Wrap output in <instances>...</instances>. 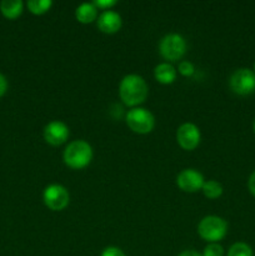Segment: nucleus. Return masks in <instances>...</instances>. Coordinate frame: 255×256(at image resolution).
I'll return each mask as SVG.
<instances>
[{
  "instance_id": "4",
  "label": "nucleus",
  "mask_w": 255,
  "mask_h": 256,
  "mask_svg": "<svg viewBox=\"0 0 255 256\" xmlns=\"http://www.w3.org/2000/svg\"><path fill=\"white\" fill-rule=\"evenodd\" d=\"M159 52L164 59L170 62H176L186 52V42L184 38L176 32L168 34L160 40Z\"/></svg>"
},
{
  "instance_id": "18",
  "label": "nucleus",
  "mask_w": 255,
  "mask_h": 256,
  "mask_svg": "<svg viewBox=\"0 0 255 256\" xmlns=\"http://www.w3.org/2000/svg\"><path fill=\"white\" fill-rule=\"evenodd\" d=\"M224 255V249L222 245L218 242H210L208 246H205L202 256H222Z\"/></svg>"
},
{
  "instance_id": "14",
  "label": "nucleus",
  "mask_w": 255,
  "mask_h": 256,
  "mask_svg": "<svg viewBox=\"0 0 255 256\" xmlns=\"http://www.w3.org/2000/svg\"><path fill=\"white\" fill-rule=\"evenodd\" d=\"M22 0H2L0 2V12L8 19H16L22 12Z\"/></svg>"
},
{
  "instance_id": "13",
  "label": "nucleus",
  "mask_w": 255,
  "mask_h": 256,
  "mask_svg": "<svg viewBox=\"0 0 255 256\" xmlns=\"http://www.w3.org/2000/svg\"><path fill=\"white\" fill-rule=\"evenodd\" d=\"M75 16H76L78 22H82V24H89L96 19L98 8L92 2H82L76 8Z\"/></svg>"
},
{
  "instance_id": "10",
  "label": "nucleus",
  "mask_w": 255,
  "mask_h": 256,
  "mask_svg": "<svg viewBox=\"0 0 255 256\" xmlns=\"http://www.w3.org/2000/svg\"><path fill=\"white\" fill-rule=\"evenodd\" d=\"M68 138H69V128L62 122L54 120L44 128V139L48 144L58 146L64 144Z\"/></svg>"
},
{
  "instance_id": "25",
  "label": "nucleus",
  "mask_w": 255,
  "mask_h": 256,
  "mask_svg": "<svg viewBox=\"0 0 255 256\" xmlns=\"http://www.w3.org/2000/svg\"><path fill=\"white\" fill-rule=\"evenodd\" d=\"M252 129H254V132H255V120H254V124H252Z\"/></svg>"
},
{
  "instance_id": "11",
  "label": "nucleus",
  "mask_w": 255,
  "mask_h": 256,
  "mask_svg": "<svg viewBox=\"0 0 255 256\" xmlns=\"http://www.w3.org/2000/svg\"><path fill=\"white\" fill-rule=\"evenodd\" d=\"M98 28L102 32L114 34L122 28V16L112 10H104L98 18Z\"/></svg>"
},
{
  "instance_id": "23",
  "label": "nucleus",
  "mask_w": 255,
  "mask_h": 256,
  "mask_svg": "<svg viewBox=\"0 0 255 256\" xmlns=\"http://www.w3.org/2000/svg\"><path fill=\"white\" fill-rule=\"evenodd\" d=\"M8 90V80L2 74H0V98Z\"/></svg>"
},
{
  "instance_id": "12",
  "label": "nucleus",
  "mask_w": 255,
  "mask_h": 256,
  "mask_svg": "<svg viewBox=\"0 0 255 256\" xmlns=\"http://www.w3.org/2000/svg\"><path fill=\"white\" fill-rule=\"evenodd\" d=\"M154 76L162 84H172L176 78V70L169 62H162L155 66Z\"/></svg>"
},
{
  "instance_id": "17",
  "label": "nucleus",
  "mask_w": 255,
  "mask_h": 256,
  "mask_svg": "<svg viewBox=\"0 0 255 256\" xmlns=\"http://www.w3.org/2000/svg\"><path fill=\"white\" fill-rule=\"evenodd\" d=\"M228 256H254V252H252L250 245H248L246 242H239L230 246Z\"/></svg>"
},
{
  "instance_id": "5",
  "label": "nucleus",
  "mask_w": 255,
  "mask_h": 256,
  "mask_svg": "<svg viewBox=\"0 0 255 256\" xmlns=\"http://www.w3.org/2000/svg\"><path fill=\"white\" fill-rule=\"evenodd\" d=\"M126 124L138 134H148L155 125L154 115L144 108H132L126 114Z\"/></svg>"
},
{
  "instance_id": "22",
  "label": "nucleus",
  "mask_w": 255,
  "mask_h": 256,
  "mask_svg": "<svg viewBox=\"0 0 255 256\" xmlns=\"http://www.w3.org/2000/svg\"><path fill=\"white\" fill-rule=\"evenodd\" d=\"M248 189H249V192H252V195H254L255 196V170L250 174L249 180H248Z\"/></svg>"
},
{
  "instance_id": "9",
  "label": "nucleus",
  "mask_w": 255,
  "mask_h": 256,
  "mask_svg": "<svg viewBox=\"0 0 255 256\" xmlns=\"http://www.w3.org/2000/svg\"><path fill=\"white\" fill-rule=\"evenodd\" d=\"M204 176L195 169H184L178 174L176 184L182 192H195L204 185Z\"/></svg>"
},
{
  "instance_id": "1",
  "label": "nucleus",
  "mask_w": 255,
  "mask_h": 256,
  "mask_svg": "<svg viewBox=\"0 0 255 256\" xmlns=\"http://www.w3.org/2000/svg\"><path fill=\"white\" fill-rule=\"evenodd\" d=\"M119 94L124 104L128 106H136L146 99L148 85L140 75L129 74L120 82Z\"/></svg>"
},
{
  "instance_id": "6",
  "label": "nucleus",
  "mask_w": 255,
  "mask_h": 256,
  "mask_svg": "<svg viewBox=\"0 0 255 256\" xmlns=\"http://www.w3.org/2000/svg\"><path fill=\"white\" fill-rule=\"evenodd\" d=\"M230 89L238 95H249L255 92V72L249 68L235 70L229 80Z\"/></svg>"
},
{
  "instance_id": "24",
  "label": "nucleus",
  "mask_w": 255,
  "mask_h": 256,
  "mask_svg": "<svg viewBox=\"0 0 255 256\" xmlns=\"http://www.w3.org/2000/svg\"><path fill=\"white\" fill-rule=\"evenodd\" d=\"M178 256H202V254L195 252V250H185V252H180Z\"/></svg>"
},
{
  "instance_id": "8",
  "label": "nucleus",
  "mask_w": 255,
  "mask_h": 256,
  "mask_svg": "<svg viewBox=\"0 0 255 256\" xmlns=\"http://www.w3.org/2000/svg\"><path fill=\"white\" fill-rule=\"evenodd\" d=\"M178 144L185 150H194L200 142L199 128L192 122H185L176 132Z\"/></svg>"
},
{
  "instance_id": "19",
  "label": "nucleus",
  "mask_w": 255,
  "mask_h": 256,
  "mask_svg": "<svg viewBox=\"0 0 255 256\" xmlns=\"http://www.w3.org/2000/svg\"><path fill=\"white\" fill-rule=\"evenodd\" d=\"M178 69H179L180 74L184 75V76H192L195 72V68H194V65H192V62H188V60L180 62Z\"/></svg>"
},
{
  "instance_id": "21",
  "label": "nucleus",
  "mask_w": 255,
  "mask_h": 256,
  "mask_svg": "<svg viewBox=\"0 0 255 256\" xmlns=\"http://www.w3.org/2000/svg\"><path fill=\"white\" fill-rule=\"evenodd\" d=\"M92 4H94L96 8H100V9L109 10V8L114 6V5L116 4V2H115V0H94Z\"/></svg>"
},
{
  "instance_id": "2",
  "label": "nucleus",
  "mask_w": 255,
  "mask_h": 256,
  "mask_svg": "<svg viewBox=\"0 0 255 256\" xmlns=\"http://www.w3.org/2000/svg\"><path fill=\"white\" fill-rule=\"evenodd\" d=\"M62 159L72 169H82L92 162V149L84 140H75L65 148Z\"/></svg>"
},
{
  "instance_id": "3",
  "label": "nucleus",
  "mask_w": 255,
  "mask_h": 256,
  "mask_svg": "<svg viewBox=\"0 0 255 256\" xmlns=\"http://www.w3.org/2000/svg\"><path fill=\"white\" fill-rule=\"evenodd\" d=\"M198 232L204 240L209 242H218L224 239L228 232V222L222 218L209 215L200 220Z\"/></svg>"
},
{
  "instance_id": "20",
  "label": "nucleus",
  "mask_w": 255,
  "mask_h": 256,
  "mask_svg": "<svg viewBox=\"0 0 255 256\" xmlns=\"http://www.w3.org/2000/svg\"><path fill=\"white\" fill-rule=\"evenodd\" d=\"M102 256H125V255H124V252L119 249V248L108 246L102 250Z\"/></svg>"
},
{
  "instance_id": "15",
  "label": "nucleus",
  "mask_w": 255,
  "mask_h": 256,
  "mask_svg": "<svg viewBox=\"0 0 255 256\" xmlns=\"http://www.w3.org/2000/svg\"><path fill=\"white\" fill-rule=\"evenodd\" d=\"M202 190L205 196L209 198V199H218L222 194V184L215 182V180H208V182H205Z\"/></svg>"
},
{
  "instance_id": "26",
  "label": "nucleus",
  "mask_w": 255,
  "mask_h": 256,
  "mask_svg": "<svg viewBox=\"0 0 255 256\" xmlns=\"http://www.w3.org/2000/svg\"><path fill=\"white\" fill-rule=\"evenodd\" d=\"M254 72H255V62H254Z\"/></svg>"
},
{
  "instance_id": "16",
  "label": "nucleus",
  "mask_w": 255,
  "mask_h": 256,
  "mask_svg": "<svg viewBox=\"0 0 255 256\" xmlns=\"http://www.w3.org/2000/svg\"><path fill=\"white\" fill-rule=\"evenodd\" d=\"M52 0H29L28 2V9L35 15H42L46 12L52 8Z\"/></svg>"
},
{
  "instance_id": "7",
  "label": "nucleus",
  "mask_w": 255,
  "mask_h": 256,
  "mask_svg": "<svg viewBox=\"0 0 255 256\" xmlns=\"http://www.w3.org/2000/svg\"><path fill=\"white\" fill-rule=\"evenodd\" d=\"M44 204L52 212H60L69 204L70 195L66 188L59 184H52L45 188L42 194Z\"/></svg>"
}]
</instances>
